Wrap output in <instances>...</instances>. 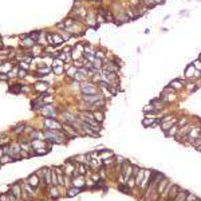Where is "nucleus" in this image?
Segmentation results:
<instances>
[{
    "instance_id": "nucleus-51",
    "label": "nucleus",
    "mask_w": 201,
    "mask_h": 201,
    "mask_svg": "<svg viewBox=\"0 0 201 201\" xmlns=\"http://www.w3.org/2000/svg\"><path fill=\"white\" fill-rule=\"evenodd\" d=\"M8 197H10V200H11V201H19V198H16V197H15V196L12 195L11 192L8 193Z\"/></svg>"
},
{
    "instance_id": "nucleus-58",
    "label": "nucleus",
    "mask_w": 201,
    "mask_h": 201,
    "mask_svg": "<svg viewBox=\"0 0 201 201\" xmlns=\"http://www.w3.org/2000/svg\"><path fill=\"white\" fill-rule=\"evenodd\" d=\"M32 201H34V200H32Z\"/></svg>"
},
{
    "instance_id": "nucleus-36",
    "label": "nucleus",
    "mask_w": 201,
    "mask_h": 201,
    "mask_svg": "<svg viewBox=\"0 0 201 201\" xmlns=\"http://www.w3.org/2000/svg\"><path fill=\"white\" fill-rule=\"evenodd\" d=\"M118 189H119L122 193H127V195L130 193V188L127 186V184H119V185H118Z\"/></svg>"
},
{
    "instance_id": "nucleus-21",
    "label": "nucleus",
    "mask_w": 201,
    "mask_h": 201,
    "mask_svg": "<svg viewBox=\"0 0 201 201\" xmlns=\"http://www.w3.org/2000/svg\"><path fill=\"white\" fill-rule=\"evenodd\" d=\"M51 36H52V44L54 46H56V44H62L64 40H63V38H62L60 35H58V34H51Z\"/></svg>"
},
{
    "instance_id": "nucleus-18",
    "label": "nucleus",
    "mask_w": 201,
    "mask_h": 201,
    "mask_svg": "<svg viewBox=\"0 0 201 201\" xmlns=\"http://www.w3.org/2000/svg\"><path fill=\"white\" fill-rule=\"evenodd\" d=\"M26 123H20V125H16L13 129H12V133H15V134H23L24 133V129H26Z\"/></svg>"
},
{
    "instance_id": "nucleus-56",
    "label": "nucleus",
    "mask_w": 201,
    "mask_h": 201,
    "mask_svg": "<svg viewBox=\"0 0 201 201\" xmlns=\"http://www.w3.org/2000/svg\"><path fill=\"white\" fill-rule=\"evenodd\" d=\"M154 2H156V4H164L165 0H154Z\"/></svg>"
},
{
    "instance_id": "nucleus-41",
    "label": "nucleus",
    "mask_w": 201,
    "mask_h": 201,
    "mask_svg": "<svg viewBox=\"0 0 201 201\" xmlns=\"http://www.w3.org/2000/svg\"><path fill=\"white\" fill-rule=\"evenodd\" d=\"M195 70H196L195 66L190 64V66L186 68V71H185V75H186V76H192V75H193V71H195Z\"/></svg>"
},
{
    "instance_id": "nucleus-50",
    "label": "nucleus",
    "mask_w": 201,
    "mask_h": 201,
    "mask_svg": "<svg viewBox=\"0 0 201 201\" xmlns=\"http://www.w3.org/2000/svg\"><path fill=\"white\" fill-rule=\"evenodd\" d=\"M0 201H11V200H10L8 195H2L0 196Z\"/></svg>"
},
{
    "instance_id": "nucleus-7",
    "label": "nucleus",
    "mask_w": 201,
    "mask_h": 201,
    "mask_svg": "<svg viewBox=\"0 0 201 201\" xmlns=\"http://www.w3.org/2000/svg\"><path fill=\"white\" fill-rule=\"evenodd\" d=\"M40 113H42L43 115H46V118H54V117H56L55 109H54L52 106H50V105H46L43 109L40 110Z\"/></svg>"
},
{
    "instance_id": "nucleus-28",
    "label": "nucleus",
    "mask_w": 201,
    "mask_h": 201,
    "mask_svg": "<svg viewBox=\"0 0 201 201\" xmlns=\"http://www.w3.org/2000/svg\"><path fill=\"white\" fill-rule=\"evenodd\" d=\"M73 161H76V162H79V164H89L87 156H76L73 158Z\"/></svg>"
},
{
    "instance_id": "nucleus-6",
    "label": "nucleus",
    "mask_w": 201,
    "mask_h": 201,
    "mask_svg": "<svg viewBox=\"0 0 201 201\" xmlns=\"http://www.w3.org/2000/svg\"><path fill=\"white\" fill-rule=\"evenodd\" d=\"M71 186L74 188H84L86 186V178H84V176H78L75 177V178H71Z\"/></svg>"
},
{
    "instance_id": "nucleus-33",
    "label": "nucleus",
    "mask_w": 201,
    "mask_h": 201,
    "mask_svg": "<svg viewBox=\"0 0 201 201\" xmlns=\"http://www.w3.org/2000/svg\"><path fill=\"white\" fill-rule=\"evenodd\" d=\"M52 70V68H50V67H40V68H38V74H39V75H47L50 71Z\"/></svg>"
},
{
    "instance_id": "nucleus-39",
    "label": "nucleus",
    "mask_w": 201,
    "mask_h": 201,
    "mask_svg": "<svg viewBox=\"0 0 201 201\" xmlns=\"http://www.w3.org/2000/svg\"><path fill=\"white\" fill-rule=\"evenodd\" d=\"M50 195H51L54 198H56V197H59V192H58V189H56L55 186H51V188H50Z\"/></svg>"
},
{
    "instance_id": "nucleus-11",
    "label": "nucleus",
    "mask_w": 201,
    "mask_h": 201,
    "mask_svg": "<svg viewBox=\"0 0 201 201\" xmlns=\"http://www.w3.org/2000/svg\"><path fill=\"white\" fill-rule=\"evenodd\" d=\"M70 161L71 160H68V161H66L64 162V165H63V168H64V173H66V176H73V173L75 172V165H71L70 164Z\"/></svg>"
},
{
    "instance_id": "nucleus-3",
    "label": "nucleus",
    "mask_w": 201,
    "mask_h": 201,
    "mask_svg": "<svg viewBox=\"0 0 201 201\" xmlns=\"http://www.w3.org/2000/svg\"><path fill=\"white\" fill-rule=\"evenodd\" d=\"M83 99H84L86 103H90V105L94 106L95 103L99 102V101H103V95L97 92V94H92V95H83Z\"/></svg>"
},
{
    "instance_id": "nucleus-30",
    "label": "nucleus",
    "mask_w": 201,
    "mask_h": 201,
    "mask_svg": "<svg viewBox=\"0 0 201 201\" xmlns=\"http://www.w3.org/2000/svg\"><path fill=\"white\" fill-rule=\"evenodd\" d=\"M21 43L24 44V46H30V48H32L34 46H35V43H36V42H35L34 39H31V38L28 36V38H26V39H23V40H21Z\"/></svg>"
},
{
    "instance_id": "nucleus-12",
    "label": "nucleus",
    "mask_w": 201,
    "mask_h": 201,
    "mask_svg": "<svg viewBox=\"0 0 201 201\" xmlns=\"http://www.w3.org/2000/svg\"><path fill=\"white\" fill-rule=\"evenodd\" d=\"M169 182H170V181H169L166 177H164V178H162V180L158 182V185H157V192H158V195H160V196L162 195V192L165 190V188L168 186V184H169Z\"/></svg>"
},
{
    "instance_id": "nucleus-8",
    "label": "nucleus",
    "mask_w": 201,
    "mask_h": 201,
    "mask_svg": "<svg viewBox=\"0 0 201 201\" xmlns=\"http://www.w3.org/2000/svg\"><path fill=\"white\" fill-rule=\"evenodd\" d=\"M21 190H23V188H21V184H13L12 186H11V193L16 197V198H21Z\"/></svg>"
},
{
    "instance_id": "nucleus-23",
    "label": "nucleus",
    "mask_w": 201,
    "mask_h": 201,
    "mask_svg": "<svg viewBox=\"0 0 201 201\" xmlns=\"http://www.w3.org/2000/svg\"><path fill=\"white\" fill-rule=\"evenodd\" d=\"M178 125H177V123H176V125L174 126H172L170 129H169L168 130V133H166V135L168 137H176V134H177V131H178Z\"/></svg>"
},
{
    "instance_id": "nucleus-52",
    "label": "nucleus",
    "mask_w": 201,
    "mask_h": 201,
    "mask_svg": "<svg viewBox=\"0 0 201 201\" xmlns=\"http://www.w3.org/2000/svg\"><path fill=\"white\" fill-rule=\"evenodd\" d=\"M74 66H75V67H83V62H78V60H75V62H74Z\"/></svg>"
},
{
    "instance_id": "nucleus-47",
    "label": "nucleus",
    "mask_w": 201,
    "mask_h": 201,
    "mask_svg": "<svg viewBox=\"0 0 201 201\" xmlns=\"http://www.w3.org/2000/svg\"><path fill=\"white\" fill-rule=\"evenodd\" d=\"M26 75H27V71L23 70V68H19V73H18V76H19V78H24Z\"/></svg>"
},
{
    "instance_id": "nucleus-10",
    "label": "nucleus",
    "mask_w": 201,
    "mask_h": 201,
    "mask_svg": "<svg viewBox=\"0 0 201 201\" xmlns=\"http://www.w3.org/2000/svg\"><path fill=\"white\" fill-rule=\"evenodd\" d=\"M13 62H4V63L0 66V73L2 74H7V73H10L12 68H13Z\"/></svg>"
},
{
    "instance_id": "nucleus-42",
    "label": "nucleus",
    "mask_w": 201,
    "mask_h": 201,
    "mask_svg": "<svg viewBox=\"0 0 201 201\" xmlns=\"http://www.w3.org/2000/svg\"><path fill=\"white\" fill-rule=\"evenodd\" d=\"M52 70H54V73H55V74H58V75H60V74H63V73H64V68H63V66L54 67Z\"/></svg>"
},
{
    "instance_id": "nucleus-57",
    "label": "nucleus",
    "mask_w": 201,
    "mask_h": 201,
    "mask_svg": "<svg viewBox=\"0 0 201 201\" xmlns=\"http://www.w3.org/2000/svg\"><path fill=\"white\" fill-rule=\"evenodd\" d=\"M200 60H201V54H200Z\"/></svg>"
},
{
    "instance_id": "nucleus-37",
    "label": "nucleus",
    "mask_w": 201,
    "mask_h": 201,
    "mask_svg": "<svg viewBox=\"0 0 201 201\" xmlns=\"http://www.w3.org/2000/svg\"><path fill=\"white\" fill-rule=\"evenodd\" d=\"M182 86H184V83H181V82H178V81H173V82H170V87H174L176 90H181Z\"/></svg>"
},
{
    "instance_id": "nucleus-32",
    "label": "nucleus",
    "mask_w": 201,
    "mask_h": 201,
    "mask_svg": "<svg viewBox=\"0 0 201 201\" xmlns=\"http://www.w3.org/2000/svg\"><path fill=\"white\" fill-rule=\"evenodd\" d=\"M35 152V156H44V154H47L50 152V148H42V149H36L34 150Z\"/></svg>"
},
{
    "instance_id": "nucleus-24",
    "label": "nucleus",
    "mask_w": 201,
    "mask_h": 201,
    "mask_svg": "<svg viewBox=\"0 0 201 201\" xmlns=\"http://www.w3.org/2000/svg\"><path fill=\"white\" fill-rule=\"evenodd\" d=\"M62 115H63V118H64L67 122H74V121H76V117H75V115L71 114V113H68V111H64Z\"/></svg>"
},
{
    "instance_id": "nucleus-9",
    "label": "nucleus",
    "mask_w": 201,
    "mask_h": 201,
    "mask_svg": "<svg viewBox=\"0 0 201 201\" xmlns=\"http://www.w3.org/2000/svg\"><path fill=\"white\" fill-rule=\"evenodd\" d=\"M31 148H32V150L47 148V142H44V140H32L31 141Z\"/></svg>"
},
{
    "instance_id": "nucleus-22",
    "label": "nucleus",
    "mask_w": 201,
    "mask_h": 201,
    "mask_svg": "<svg viewBox=\"0 0 201 201\" xmlns=\"http://www.w3.org/2000/svg\"><path fill=\"white\" fill-rule=\"evenodd\" d=\"M47 87H48V83L44 82V81L38 82V83L35 84V89H36L38 91H44V90H47Z\"/></svg>"
},
{
    "instance_id": "nucleus-43",
    "label": "nucleus",
    "mask_w": 201,
    "mask_h": 201,
    "mask_svg": "<svg viewBox=\"0 0 201 201\" xmlns=\"http://www.w3.org/2000/svg\"><path fill=\"white\" fill-rule=\"evenodd\" d=\"M152 110H156V106H154L153 103L149 105V106H145V107H143V111H145V113H152Z\"/></svg>"
},
{
    "instance_id": "nucleus-15",
    "label": "nucleus",
    "mask_w": 201,
    "mask_h": 201,
    "mask_svg": "<svg viewBox=\"0 0 201 201\" xmlns=\"http://www.w3.org/2000/svg\"><path fill=\"white\" fill-rule=\"evenodd\" d=\"M30 138H31V141L32 140H46V137H44V133H40V131H31L30 133Z\"/></svg>"
},
{
    "instance_id": "nucleus-34",
    "label": "nucleus",
    "mask_w": 201,
    "mask_h": 201,
    "mask_svg": "<svg viewBox=\"0 0 201 201\" xmlns=\"http://www.w3.org/2000/svg\"><path fill=\"white\" fill-rule=\"evenodd\" d=\"M76 73H78V68H76L75 66H71V67H70V68H68V70L66 71L67 76H70V78H71V76H74Z\"/></svg>"
},
{
    "instance_id": "nucleus-17",
    "label": "nucleus",
    "mask_w": 201,
    "mask_h": 201,
    "mask_svg": "<svg viewBox=\"0 0 201 201\" xmlns=\"http://www.w3.org/2000/svg\"><path fill=\"white\" fill-rule=\"evenodd\" d=\"M134 177H135V185H137V186H140L142 180H143V177H145V170H143V169H140L138 173H137V176H134Z\"/></svg>"
},
{
    "instance_id": "nucleus-2",
    "label": "nucleus",
    "mask_w": 201,
    "mask_h": 201,
    "mask_svg": "<svg viewBox=\"0 0 201 201\" xmlns=\"http://www.w3.org/2000/svg\"><path fill=\"white\" fill-rule=\"evenodd\" d=\"M81 89H82L83 95H92V94H97L98 92L95 86L90 82H81Z\"/></svg>"
},
{
    "instance_id": "nucleus-59",
    "label": "nucleus",
    "mask_w": 201,
    "mask_h": 201,
    "mask_svg": "<svg viewBox=\"0 0 201 201\" xmlns=\"http://www.w3.org/2000/svg\"><path fill=\"white\" fill-rule=\"evenodd\" d=\"M200 129H201V127H200Z\"/></svg>"
},
{
    "instance_id": "nucleus-29",
    "label": "nucleus",
    "mask_w": 201,
    "mask_h": 201,
    "mask_svg": "<svg viewBox=\"0 0 201 201\" xmlns=\"http://www.w3.org/2000/svg\"><path fill=\"white\" fill-rule=\"evenodd\" d=\"M86 165H87V164H86ZM86 165H83V164H78V170H76V172H78V174H79V176H84V174H86V172L89 170Z\"/></svg>"
},
{
    "instance_id": "nucleus-14",
    "label": "nucleus",
    "mask_w": 201,
    "mask_h": 201,
    "mask_svg": "<svg viewBox=\"0 0 201 201\" xmlns=\"http://www.w3.org/2000/svg\"><path fill=\"white\" fill-rule=\"evenodd\" d=\"M20 184H21V188L24 189V190H27V192L30 193V196H34V195H35V188H34V186H31V185L27 182V180L21 181Z\"/></svg>"
},
{
    "instance_id": "nucleus-55",
    "label": "nucleus",
    "mask_w": 201,
    "mask_h": 201,
    "mask_svg": "<svg viewBox=\"0 0 201 201\" xmlns=\"http://www.w3.org/2000/svg\"><path fill=\"white\" fill-rule=\"evenodd\" d=\"M21 91H23V92H27V91H30V87H27V86H21Z\"/></svg>"
},
{
    "instance_id": "nucleus-49",
    "label": "nucleus",
    "mask_w": 201,
    "mask_h": 201,
    "mask_svg": "<svg viewBox=\"0 0 201 201\" xmlns=\"http://www.w3.org/2000/svg\"><path fill=\"white\" fill-rule=\"evenodd\" d=\"M63 63H64V62L63 60H55V62H54V67H58V66H63Z\"/></svg>"
},
{
    "instance_id": "nucleus-4",
    "label": "nucleus",
    "mask_w": 201,
    "mask_h": 201,
    "mask_svg": "<svg viewBox=\"0 0 201 201\" xmlns=\"http://www.w3.org/2000/svg\"><path fill=\"white\" fill-rule=\"evenodd\" d=\"M62 130L66 133V135L67 134H70V137H73V138H76V137H79V134H78V130H76L75 127H73V125L70 123H62Z\"/></svg>"
},
{
    "instance_id": "nucleus-44",
    "label": "nucleus",
    "mask_w": 201,
    "mask_h": 201,
    "mask_svg": "<svg viewBox=\"0 0 201 201\" xmlns=\"http://www.w3.org/2000/svg\"><path fill=\"white\" fill-rule=\"evenodd\" d=\"M109 157H113V152L111 150H106V153L103 152L102 153V158L105 160V158H109Z\"/></svg>"
},
{
    "instance_id": "nucleus-1",
    "label": "nucleus",
    "mask_w": 201,
    "mask_h": 201,
    "mask_svg": "<svg viewBox=\"0 0 201 201\" xmlns=\"http://www.w3.org/2000/svg\"><path fill=\"white\" fill-rule=\"evenodd\" d=\"M44 137H46V140H48L50 142H54V143H64L67 141L66 133H64L63 130L46 129L44 130Z\"/></svg>"
},
{
    "instance_id": "nucleus-46",
    "label": "nucleus",
    "mask_w": 201,
    "mask_h": 201,
    "mask_svg": "<svg viewBox=\"0 0 201 201\" xmlns=\"http://www.w3.org/2000/svg\"><path fill=\"white\" fill-rule=\"evenodd\" d=\"M95 58H98V59H105L103 51H95Z\"/></svg>"
},
{
    "instance_id": "nucleus-53",
    "label": "nucleus",
    "mask_w": 201,
    "mask_h": 201,
    "mask_svg": "<svg viewBox=\"0 0 201 201\" xmlns=\"http://www.w3.org/2000/svg\"><path fill=\"white\" fill-rule=\"evenodd\" d=\"M99 177H101V178H105V177H106V173L102 170V169L99 170Z\"/></svg>"
},
{
    "instance_id": "nucleus-40",
    "label": "nucleus",
    "mask_w": 201,
    "mask_h": 201,
    "mask_svg": "<svg viewBox=\"0 0 201 201\" xmlns=\"http://www.w3.org/2000/svg\"><path fill=\"white\" fill-rule=\"evenodd\" d=\"M11 161H13V158H12V157H10L8 154H4L3 158L0 160V164H5V162H11Z\"/></svg>"
},
{
    "instance_id": "nucleus-13",
    "label": "nucleus",
    "mask_w": 201,
    "mask_h": 201,
    "mask_svg": "<svg viewBox=\"0 0 201 201\" xmlns=\"http://www.w3.org/2000/svg\"><path fill=\"white\" fill-rule=\"evenodd\" d=\"M27 182L31 185V186H34L35 189L39 186V176H38L36 173L32 174V176H30V178H27Z\"/></svg>"
},
{
    "instance_id": "nucleus-27",
    "label": "nucleus",
    "mask_w": 201,
    "mask_h": 201,
    "mask_svg": "<svg viewBox=\"0 0 201 201\" xmlns=\"http://www.w3.org/2000/svg\"><path fill=\"white\" fill-rule=\"evenodd\" d=\"M140 3L145 7H148V8H153V7H156V2L154 0H140Z\"/></svg>"
},
{
    "instance_id": "nucleus-20",
    "label": "nucleus",
    "mask_w": 201,
    "mask_h": 201,
    "mask_svg": "<svg viewBox=\"0 0 201 201\" xmlns=\"http://www.w3.org/2000/svg\"><path fill=\"white\" fill-rule=\"evenodd\" d=\"M92 114H94V118H95V121L97 122H102L103 121V118H105V114H103V111L102 110H95V111H92Z\"/></svg>"
},
{
    "instance_id": "nucleus-26",
    "label": "nucleus",
    "mask_w": 201,
    "mask_h": 201,
    "mask_svg": "<svg viewBox=\"0 0 201 201\" xmlns=\"http://www.w3.org/2000/svg\"><path fill=\"white\" fill-rule=\"evenodd\" d=\"M143 126H145V127L156 126V118H145V119H143Z\"/></svg>"
},
{
    "instance_id": "nucleus-5",
    "label": "nucleus",
    "mask_w": 201,
    "mask_h": 201,
    "mask_svg": "<svg viewBox=\"0 0 201 201\" xmlns=\"http://www.w3.org/2000/svg\"><path fill=\"white\" fill-rule=\"evenodd\" d=\"M44 126H46V129H51V130H62V125L59 122H56L54 118H46Z\"/></svg>"
},
{
    "instance_id": "nucleus-35",
    "label": "nucleus",
    "mask_w": 201,
    "mask_h": 201,
    "mask_svg": "<svg viewBox=\"0 0 201 201\" xmlns=\"http://www.w3.org/2000/svg\"><path fill=\"white\" fill-rule=\"evenodd\" d=\"M20 143V148H21V150H24V152H27V153H30V150L32 149L31 148V143H27V142H19Z\"/></svg>"
},
{
    "instance_id": "nucleus-38",
    "label": "nucleus",
    "mask_w": 201,
    "mask_h": 201,
    "mask_svg": "<svg viewBox=\"0 0 201 201\" xmlns=\"http://www.w3.org/2000/svg\"><path fill=\"white\" fill-rule=\"evenodd\" d=\"M20 89H21V86H20V84H18V83L11 84V86H10V91L11 92H20Z\"/></svg>"
},
{
    "instance_id": "nucleus-19",
    "label": "nucleus",
    "mask_w": 201,
    "mask_h": 201,
    "mask_svg": "<svg viewBox=\"0 0 201 201\" xmlns=\"http://www.w3.org/2000/svg\"><path fill=\"white\" fill-rule=\"evenodd\" d=\"M186 196H188V192H186V190H184V189H180V192L177 193V196H176L174 201H185Z\"/></svg>"
},
{
    "instance_id": "nucleus-45",
    "label": "nucleus",
    "mask_w": 201,
    "mask_h": 201,
    "mask_svg": "<svg viewBox=\"0 0 201 201\" xmlns=\"http://www.w3.org/2000/svg\"><path fill=\"white\" fill-rule=\"evenodd\" d=\"M19 67H21L23 70H26V71L30 70V66H28V63H26V62H20V63H19Z\"/></svg>"
},
{
    "instance_id": "nucleus-54",
    "label": "nucleus",
    "mask_w": 201,
    "mask_h": 201,
    "mask_svg": "<svg viewBox=\"0 0 201 201\" xmlns=\"http://www.w3.org/2000/svg\"><path fill=\"white\" fill-rule=\"evenodd\" d=\"M3 156H4V150H3V146L0 145V160L3 158Z\"/></svg>"
},
{
    "instance_id": "nucleus-16",
    "label": "nucleus",
    "mask_w": 201,
    "mask_h": 201,
    "mask_svg": "<svg viewBox=\"0 0 201 201\" xmlns=\"http://www.w3.org/2000/svg\"><path fill=\"white\" fill-rule=\"evenodd\" d=\"M103 70L107 71V73H115V71L118 70V66H117V64H114L113 62H109V63L103 64Z\"/></svg>"
},
{
    "instance_id": "nucleus-25",
    "label": "nucleus",
    "mask_w": 201,
    "mask_h": 201,
    "mask_svg": "<svg viewBox=\"0 0 201 201\" xmlns=\"http://www.w3.org/2000/svg\"><path fill=\"white\" fill-rule=\"evenodd\" d=\"M79 192H81V189H79V188H74V186H71V188H68V189H67V197L76 196Z\"/></svg>"
},
{
    "instance_id": "nucleus-31",
    "label": "nucleus",
    "mask_w": 201,
    "mask_h": 201,
    "mask_svg": "<svg viewBox=\"0 0 201 201\" xmlns=\"http://www.w3.org/2000/svg\"><path fill=\"white\" fill-rule=\"evenodd\" d=\"M28 35H30L31 39H34L35 42H38V40H39V38L42 36V32H40V31H32V32H30Z\"/></svg>"
},
{
    "instance_id": "nucleus-48",
    "label": "nucleus",
    "mask_w": 201,
    "mask_h": 201,
    "mask_svg": "<svg viewBox=\"0 0 201 201\" xmlns=\"http://www.w3.org/2000/svg\"><path fill=\"white\" fill-rule=\"evenodd\" d=\"M193 66H195V68H196V70L201 71V60H200V59H198V60H196L195 63H193Z\"/></svg>"
}]
</instances>
